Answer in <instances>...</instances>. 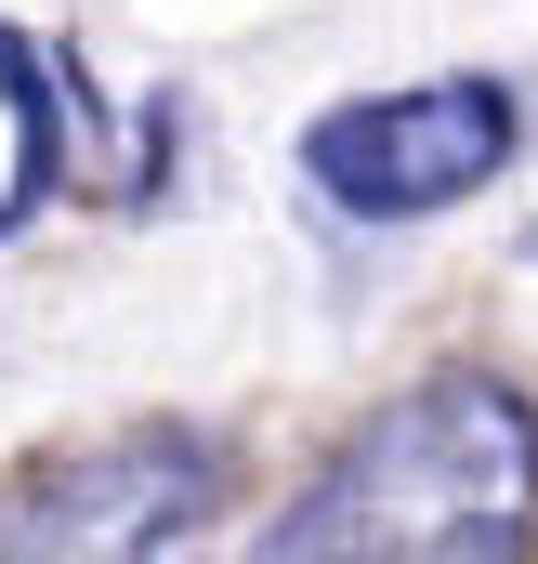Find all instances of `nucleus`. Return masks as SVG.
Returning a JSON list of instances; mask_svg holds the SVG:
<instances>
[{
    "instance_id": "1",
    "label": "nucleus",
    "mask_w": 538,
    "mask_h": 564,
    "mask_svg": "<svg viewBox=\"0 0 538 564\" xmlns=\"http://www.w3.org/2000/svg\"><path fill=\"white\" fill-rule=\"evenodd\" d=\"M250 564H538V408L499 368H420L342 433Z\"/></svg>"
},
{
    "instance_id": "2",
    "label": "nucleus",
    "mask_w": 538,
    "mask_h": 564,
    "mask_svg": "<svg viewBox=\"0 0 538 564\" xmlns=\"http://www.w3.org/2000/svg\"><path fill=\"white\" fill-rule=\"evenodd\" d=\"M237 459L197 421H119L0 486V564H184Z\"/></svg>"
},
{
    "instance_id": "3",
    "label": "nucleus",
    "mask_w": 538,
    "mask_h": 564,
    "mask_svg": "<svg viewBox=\"0 0 538 564\" xmlns=\"http://www.w3.org/2000/svg\"><path fill=\"white\" fill-rule=\"evenodd\" d=\"M526 158V93L486 66L446 79H395V93H342L302 119V184L342 224H433L460 197H486Z\"/></svg>"
},
{
    "instance_id": "4",
    "label": "nucleus",
    "mask_w": 538,
    "mask_h": 564,
    "mask_svg": "<svg viewBox=\"0 0 538 564\" xmlns=\"http://www.w3.org/2000/svg\"><path fill=\"white\" fill-rule=\"evenodd\" d=\"M0 106H13L0 237H26V224H40V197H53V171H66V53H53V40H26V26H0Z\"/></svg>"
},
{
    "instance_id": "5",
    "label": "nucleus",
    "mask_w": 538,
    "mask_h": 564,
    "mask_svg": "<svg viewBox=\"0 0 538 564\" xmlns=\"http://www.w3.org/2000/svg\"><path fill=\"white\" fill-rule=\"evenodd\" d=\"M526 250H538V237H526Z\"/></svg>"
}]
</instances>
